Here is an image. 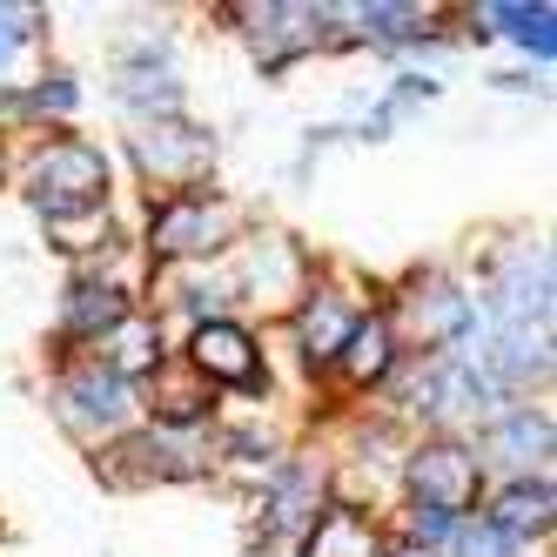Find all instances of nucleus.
I'll return each mask as SVG.
<instances>
[{"label": "nucleus", "mask_w": 557, "mask_h": 557, "mask_svg": "<svg viewBox=\"0 0 557 557\" xmlns=\"http://www.w3.org/2000/svg\"><path fill=\"white\" fill-rule=\"evenodd\" d=\"M0 169H8V182L27 202V215L41 222V235L122 209V169H114V148L82 135V128H41V135H27L14 148H0Z\"/></svg>", "instance_id": "1"}, {"label": "nucleus", "mask_w": 557, "mask_h": 557, "mask_svg": "<svg viewBox=\"0 0 557 557\" xmlns=\"http://www.w3.org/2000/svg\"><path fill=\"white\" fill-rule=\"evenodd\" d=\"M135 228V262L141 275H169V269H202V262H228V249L256 228V209L243 195H228L215 182H195L175 195L141 202Z\"/></svg>", "instance_id": "2"}, {"label": "nucleus", "mask_w": 557, "mask_h": 557, "mask_svg": "<svg viewBox=\"0 0 557 557\" xmlns=\"http://www.w3.org/2000/svg\"><path fill=\"white\" fill-rule=\"evenodd\" d=\"M215 21L249 48V67L262 82H289L309 61L363 54L349 34V0H228Z\"/></svg>", "instance_id": "3"}, {"label": "nucleus", "mask_w": 557, "mask_h": 557, "mask_svg": "<svg viewBox=\"0 0 557 557\" xmlns=\"http://www.w3.org/2000/svg\"><path fill=\"white\" fill-rule=\"evenodd\" d=\"M370 302L396 323L410 356H470V343L484 336L470 275L457 262H410L396 283L370 289Z\"/></svg>", "instance_id": "4"}, {"label": "nucleus", "mask_w": 557, "mask_h": 557, "mask_svg": "<svg viewBox=\"0 0 557 557\" xmlns=\"http://www.w3.org/2000/svg\"><path fill=\"white\" fill-rule=\"evenodd\" d=\"M470 296L484 330H550L557 309V262L537 228H504V243H484L470 275Z\"/></svg>", "instance_id": "5"}, {"label": "nucleus", "mask_w": 557, "mask_h": 557, "mask_svg": "<svg viewBox=\"0 0 557 557\" xmlns=\"http://www.w3.org/2000/svg\"><path fill=\"white\" fill-rule=\"evenodd\" d=\"M175 363L195 383H209L222 396V410L228 404H243V410L275 404V343H269L262 323H249V315H215V323L182 330L175 336Z\"/></svg>", "instance_id": "6"}, {"label": "nucleus", "mask_w": 557, "mask_h": 557, "mask_svg": "<svg viewBox=\"0 0 557 557\" xmlns=\"http://www.w3.org/2000/svg\"><path fill=\"white\" fill-rule=\"evenodd\" d=\"M363 309H370V283H356L343 262H315V275L302 283V296L275 315V343H283L289 370L302 383L323 389L336 349H343V336L356 330V315H363Z\"/></svg>", "instance_id": "7"}, {"label": "nucleus", "mask_w": 557, "mask_h": 557, "mask_svg": "<svg viewBox=\"0 0 557 557\" xmlns=\"http://www.w3.org/2000/svg\"><path fill=\"white\" fill-rule=\"evenodd\" d=\"M243 497H249V504H243L249 550H256V557H289V550L309 537V524L323 517V504H330V457L296 444L283 463H269Z\"/></svg>", "instance_id": "8"}, {"label": "nucleus", "mask_w": 557, "mask_h": 557, "mask_svg": "<svg viewBox=\"0 0 557 557\" xmlns=\"http://www.w3.org/2000/svg\"><path fill=\"white\" fill-rule=\"evenodd\" d=\"M215 162H222V128L195 122V114L122 128V148H114V169H128V182L141 188V202L195 188V182H215Z\"/></svg>", "instance_id": "9"}, {"label": "nucleus", "mask_w": 557, "mask_h": 557, "mask_svg": "<svg viewBox=\"0 0 557 557\" xmlns=\"http://www.w3.org/2000/svg\"><path fill=\"white\" fill-rule=\"evenodd\" d=\"M108 108L122 114V128L169 122L188 114V74H182V41L169 27H141L108 54Z\"/></svg>", "instance_id": "10"}, {"label": "nucleus", "mask_w": 557, "mask_h": 557, "mask_svg": "<svg viewBox=\"0 0 557 557\" xmlns=\"http://www.w3.org/2000/svg\"><path fill=\"white\" fill-rule=\"evenodd\" d=\"M148 275L141 269H67L54 296V330H48V363L95 356L114 330L141 309Z\"/></svg>", "instance_id": "11"}, {"label": "nucleus", "mask_w": 557, "mask_h": 557, "mask_svg": "<svg viewBox=\"0 0 557 557\" xmlns=\"http://www.w3.org/2000/svg\"><path fill=\"white\" fill-rule=\"evenodd\" d=\"M88 470L95 484L108 491H175V484H215V463H209V444L202 436H175V430H154V423H135L122 436L88 450Z\"/></svg>", "instance_id": "12"}, {"label": "nucleus", "mask_w": 557, "mask_h": 557, "mask_svg": "<svg viewBox=\"0 0 557 557\" xmlns=\"http://www.w3.org/2000/svg\"><path fill=\"white\" fill-rule=\"evenodd\" d=\"M48 410L74 444L95 450L141 423V389L122 370H108L101 356H67V363H48Z\"/></svg>", "instance_id": "13"}, {"label": "nucleus", "mask_w": 557, "mask_h": 557, "mask_svg": "<svg viewBox=\"0 0 557 557\" xmlns=\"http://www.w3.org/2000/svg\"><path fill=\"white\" fill-rule=\"evenodd\" d=\"M315 256L302 235H289V228H275V222H256L243 243L228 249V283H235V309L249 315H262V323H275L296 296H302V283L315 275Z\"/></svg>", "instance_id": "14"}, {"label": "nucleus", "mask_w": 557, "mask_h": 557, "mask_svg": "<svg viewBox=\"0 0 557 557\" xmlns=\"http://www.w3.org/2000/svg\"><path fill=\"white\" fill-rule=\"evenodd\" d=\"M484 491H491V476L476 463L470 436H410L404 463H396V497H417V504L457 510V517L484 504Z\"/></svg>", "instance_id": "15"}, {"label": "nucleus", "mask_w": 557, "mask_h": 557, "mask_svg": "<svg viewBox=\"0 0 557 557\" xmlns=\"http://www.w3.org/2000/svg\"><path fill=\"white\" fill-rule=\"evenodd\" d=\"M470 450H476V463H484L491 484H497V476H537V470H550V457H557L550 396H537V404H504L497 417H484V423L470 430Z\"/></svg>", "instance_id": "16"}, {"label": "nucleus", "mask_w": 557, "mask_h": 557, "mask_svg": "<svg viewBox=\"0 0 557 557\" xmlns=\"http://www.w3.org/2000/svg\"><path fill=\"white\" fill-rule=\"evenodd\" d=\"M470 363L491 376L504 404H537V396H550V376H557V336L550 330H484L470 343Z\"/></svg>", "instance_id": "17"}, {"label": "nucleus", "mask_w": 557, "mask_h": 557, "mask_svg": "<svg viewBox=\"0 0 557 557\" xmlns=\"http://www.w3.org/2000/svg\"><path fill=\"white\" fill-rule=\"evenodd\" d=\"M404 336H396V323L370 302L363 315H356V330L343 336V349H336V363H330V376H323V389H336V396H349V404H376V396L389 389V376L404 370Z\"/></svg>", "instance_id": "18"}, {"label": "nucleus", "mask_w": 557, "mask_h": 557, "mask_svg": "<svg viewBox=\"0 0 557 557\" xmlns=\"http://www.w3.org/2000/svg\"><path fill=\"white\" fill-rule=\"evenodd\" d=\"M202 444H209L215 476H228V484L249 491L269 463H283V457L296 450V436H289V423L275 417V410H222Z\"/></svg>", "instance_id": "19"}, {"label": "nucleus", "mask_w": 557, "mask_h": 557, "mask_svg": "<svg viewBox=\"0 0 557 557\" xmlns=\"http://www.w3.org/2000/svg\"><path fill=\"white\" fill-rule=\"evenodd\" d=\"M135 389H141V423L175 430V436H209L215 417H222V396H215L209 383H195V376L175 363V356H169L154 376H141Z\"/></svg>", "instance_id": "20"}, {"label": "nucleus", "mask_w": 557, "mask_h": 557, "mask_svg": "<svg viewBox=\"0 0 557 557\" xmlns=\"http://www.w3.org/2000/svg\"><path fill=\"white\" fill-rule=\"evenodd\" d=\"M476 517H491L497 531H510L517 544L537 557L550 544V531H557V484H550V470H537V476H497V484L484 491V504H476Z\"/></svg>", "instance_id": "21"}, {"label": "nucleus", "mask_w": 557, "mask_h": 557, "mask_svg": "<svg viewBox=\"0 0 557 557\" xmlns=\"http://www.w3.org/2000/svg\"><path fill=\"white\" fill-rule=\"evenodd\" d=\"M484 27H491V41H504L524 67L550 74L557 67V8L550 0H484Z\"/></svg>", "instance_id": "22"}, {"label": "nucleus", "mask_w": 557, "mask_h": 557, "mask_svg": "<svg viewBox=\"0 0 557 557\" xmlns=\"http://www.w3.org/2000/svg\"><path fill=\"white\" fill-rule=\"evenodd\" d=\"M82 101H88L82 67L61 61V54L34 61V67L21 74V108H27V128H34V135H41V128H74V122H82Z\"/></svg>", "instance_id": "23"}, {"label": "nucleus", "mask_w": 557, "mask_h": 557, "mask_svg": "<svg viewBox=\"0 0 557 557\" xmlns=\"http://www.w3.org/2000/svg\"><path fill=\"white\" fill-rule=\"evenodd\" d=\"M389 531L376 510H356V504H323V517L309 524V537L289 550V557H383Z\"/></svg>", "instance_id": "24"}, {"label": "nucleus", "mask_w": 557, "mask_h": 557, "mask_svg": "<svg viewBox=\"0 0 557 557\" xmlns=\"http://www.w3.org/2000/svg\"><path fill=\"white\" fill-rule=\"evenodd\" d=\"M95 356H101L108 370H122L128 383H141V376H154V370H162L169 356H175V330H169L162 315H154V309L141 302V309H135L128 323L114 330V336H108V343H101Z\"/></svg>", "instance_id": "25"}, {"label": "nucleus", "mask_w": 557, "mask_h": 557, "mask_svg": "<svg viewBox=\"0 0 557 557\" xmlns=\"http://www.w3.org/2000/svg\"><path fill=\"white\" fill-rule=\"evenodd\" d=\"M48 54H54V14L34 0H0V82H21Z\"/></svg>", "instance_id": "26"}, {"label": "nucleus", "mask_w": 557, "mask_h": 557, "mask_svg": "<svg viewBox=\"0 0 557 557\" xmlns=\"http://www.w3.org/2000/svg\"><path fill=\"white\" fill-rule=\"evenodd\" d=\"M444 557H531V550L517 544L510 531H497L491 517H476V510H470L463 524H457V537L444 544Z\"/></svg>", "instance_id": "27"}, {"label": "nucleus", "mask_w": 557, "mask_h": 557, "mask_svg": "<svg viewBox=\"0 0 557 557\" xmlns=\"http://www.w3.org/2000/svg\"><path fill=\"white\" fill-rule=\"evenodd\" d=\"M343 141H349V128H343V122H309V128H302V148H296V162H289V182L302 188L315 169H323V154H330V148H343Z\"/></svg>", "instance_id": "28"}, {"label": "nucleus", "mask_w": 557, "mask_h": 557, "mask_svg": "<svg viewBox=\"0 0 557 557\" xmlns=\"http://www.w3.org/2000/svg\"><path fill=\"white\" fill-rule=\"evenodd\" d=\"M484 82H491L497 95H531V101H544V95H550V74H537V67H524V61H510V67H491Z\"/></svg>", "instance_id": "29"}, {"label": "nucleus", "mask_w": 557, "mask_h": 557, "mask_svg": "<svg viewBox=\"0 0 557 557\" xmlns=\"http://www.w3.org/2000/svg\"><path fill=\"white\" fill-rule=\"evenodd\" d=\"M383 557H436V550H410V544H383Z\"/></svg>", "instance_id": "30"}]
</instances>
